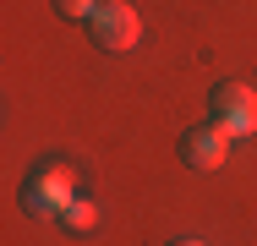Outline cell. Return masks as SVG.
I'll list each match as a JSON object with an SVG mask.
<instances>
[{
	"instance_id": "1",
	"label": "cell",
	"mask_w": 257,
	"mask_h": 246,
	"mask_svg": "<svg viewBox=\"0 0 257 246\" xmlns=\"http://www.w3.org/2000/svg\"><path fill=\"white\" fill-rule=\"evenodd\" d=\"M71 197H77V181H71V164H60V159L33 164L28 181H22V208H28V213H55V219H60Z\"/></svg>"
},
{
	"instance_id": "2",
	"label": "cell",
	"mask_w": 257,
	"mask_h": 246,
	"mask_svg": "<svg viewBox=\"0 0 257 246\" xmlns=\"http://www.w3.org/2000/svg\"><path fill=\"white\" fill-rule=\"evenodd\" d=\"M82 28H88V39H93L104 55H126V49L143 39V17H137V6H126V0H99V11H93Z\"/></svg>"
},
{
	"instance_id": "3",
	"label": "cell",
	"mask_w": 257,
	"mask_h": 246,
	"mask_svg": "<svg viewBox=\"0 0 257 246\" xmlns=\"http://www.w3.org/2000/svg\"><path fill=\"white\" fill-rule=\"evenodd\" d=\"M208 120L224 126L230 137H252L257 132V93L246 82H219L208 93Z\"/></svg>"
},
{
	"instance_id": "4",
	"label": "cell",
	"mask_w": 257,
	"mask_h": 246,
	"mask_svg": "<svg viewBox=\"0 0 257 246\" xmlns=\"http://www.w3.org/2000/svg\"><path fill=\"white\" fill-rule=\"evenodd\" d=\"M181 159H186L192 170H219V164L230 159V132L213 126V120H197V126L181 137Z\"/></svg>"
},
{
	"instance_id": "5",
	"label": "cell",
	"mask_w": 257,
	"mask_h": 246,
	"mask_svg": "<svg viewBox=\"0 0 257 246\" xmlns=\"http://www.w3.org/2000/svg\"><path fill=\"white\" fill-rule=\"evenodd\" d=\"M60 224H66V230H77V235H88V230L99 224V202H93V197H71V202H66V213H60Z\"/></svg>"
},
{
	"instance_id": "6",
	"label": "cell",
	"mask_w": 257,
	"mask_h": 246,
	"mask_svg": "<svg viewBox=\"0 0 257 246\" xmlns=\"http://www.w3.org/2000/svg\"><path fill=\"white\" fill-rule=\"evenodd\" d=\"M55 11H60V17H71V22H88V17L99 11V0H55Z\"/></svg>"
},
{
	"instance_id": "7",
	"label": "cell",
	"mask_w": 257,
	"mask_h": 246,
	"mask_svg": "<svg viewBox=\"0 0 257 246\" xmlns=\"http://www.w3.org/2000/svg\"><path fill=\"white\" fill-rule=\"evenodd\" d=\"M170 246H208V241H192V235H186V241H170Z\"/></svg>"
}]
</instances>
